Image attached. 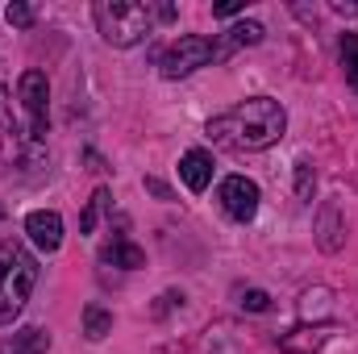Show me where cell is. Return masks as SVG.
Masks as SVG:
<instances>
[{
	"label": "cell",
	"instance_id": "obj_7",
	"mask_svg": "<svg viewBox=\"0 0 358 354\" xmlns=\"http://www.w3.org/2000/svg\"><path fill=\"white\" fill-rule=\"evenodd\" d=\"M342 242H346V217H342V200L334 196V200H325V208L317 217V246L325 255H338Z\"/></svg>",
	"mask_w": 358,
	"mask_h": 354
},
{
	"label": "cell",
	"instance_id": "obj_14",
	"mask_svg": "<svg viewBox=\"0 0 358 354\" xmlns=\"http://www.w3.org/2000/svg\"><path fill=\"white\" fill-rule=\"evenodd\" d=\"M84 334H88L92 342H100L104 334H113V317H108L100 304H88V309H84Z\"/></svg>",
	"mask_w": 358,
	"mask_h": 354
},
{
	"label": "cell",
	"instance_id": "obj_3",
	"mask_svg": "<svg viewBox=\"0 0 358 354\" xmlns=\"http://www.w3.org/2000/svg\"><path fill=\"white\" fill-rule=\"evenodd\" d=\"M92 17H96V29L108 46H138L146 34H150V8L146 4H134V0H96L92 4Z\"/></svg>",
	"mask_w": 358,
	"mask_h": 354
},
{
	"label": "cell",
	"instance_id": "obj_20",
	"mask_svg": "<svg viewBox=\"0 0 358 354\" xmlns=\"http://www.w3.org/2000/svg\"><path fill=\"white\" fill-rule=\"evenodd\" d=\"M4 17H8V25H17V29H29V25H34V8H29V4H8Z\"/></svg>",
	"mask_w": 358,
	"mask_h": 354
},
{
	"label": "cell",
	"instance_id": "obj_21",
	"mask_svg": "<svg viewBox=\"0 0 358 354\" xmlns=\"http://www.w3.org/2000/svg\"><path fill=\"white\" fill-rule=\"evenodd\" d=\"M234 13H242V0H225V4L213 8V17H234Z\"/></svg>",
	"mask_w": 358,
	"mask_h": 354
},
{
	"label": "cell",
	"instance_id": "obj_12",
	"mask_svg": "<svg viewBox=\"0 0 358 354\" xmlns=\"http://www.w3.org/2000/svg\"><path fill=\"white\" fill-rule=\"evenodd\" d=\"M325 342H329V330H292V334L279 338V351L283 354H313V351H321Z\"/></svg>",
	"mask_w": 358,
	"mask_h": 354
},
{
	"label": "cell",
	"instance_id": "obj_16",
	"mask_svg": "<svg viewBox=\"0 0 358 354\" xmlns=\"http://www.w3.org/2000/svg\"><path fill=\"white\" fill-rule=\"evenodd\" d=\"M108 208V192L104 187H96L92 192V200L84 204V213H80V234H92L96 229V221H100V213Z\"/></svg>",
	"mask_w": 358,
	"mask_h": 354
},
{
	"label": "cell",
	"instance_id": "obj_22",
	"mask_svg": "<svg viewBox=\"0 0 358 354\" xmlns=\"http://www.w3.org/2000/svg\"><path fill=\"white\" fill-rule=\"evenodd\" d=\"M146 187H150V192H155L159 200H171V187H167L163 179H146Z\"/></svg>",
	"mask_w": 358,
	"mask_h": 354
},
{
	"label": "cell",
	"instance_id": "obj_13",
	"mask_svg": "<svg viewBox=\"0 0 358 354\" xmlns=\"http://www.w3.org/2000/svg\"><path fill=\"white\" fill-rule=\"evenodd\" d=\"M50 351V334L46 330H21L8 342H0V354H46Z\"/></svg>",
	"mask_w": 358,
	"mask_h": 354
},
{
	"label": "cell",
	"instance_id": "obj_23",
	"mask_svg": "<svg viewBox=\"0 0 358 354\" xmlns=\"http://www.w3.org/2000/svg\"><path fill=\"white\" fill-rule=\"evenodd\" d=\"M0 217H4V208H0Z\"/></svg>",
	"mask_w": 358,
	"mask_h": 354
},
{
	"label": "cell",
	"instance_id": "obj_17",
	"mask_svg": "<svg viewBox=\"0 0 358 354\" xmlns=\"http://www.w3.org/2000/svg\"><path fill=\"white\" fill-rule=\"evenodd\" d=\"M342 71L346 84L358 92V34H342Z\"/></svg>",
	"mask_w": 358,
	"mask_h": 354
},
{
	"label": "cell",
	"instance_id": "obj_1",
	"mask_svg": "<svg viewBox=\"0 0 358 354\" xmlns=\"http://www.w3.org/2000/svg\"><path fill=\"white\" fill-rule=\"evenodd\" d=\"M287 134V113L271 96H250L208 121V138L225 150H267Z\"/></svg>",
	"mask_w": 358,
	"mask_h": 354
},
{
	"label": "cell",
	"instance_id": "obj_4",
	"mask_svg": "<svg viewBox=\"0 0 358 354\" xmlns=\"http://www.w3.org/2000/svg\"><path fill=\"white\" fill-rule=\"evenodd\" d=\"M208 63H217V38H204V34H183L179 42H171L159 55L163 80H183V76H192Z\"/></svg>",
	"mask_w": 358,
	"mask_h": 354
},
{
	"label": "cell",
	"instance_id": "obj_8",
	"mask_svg": "<svg viewBox=\"0 0 358 354\" xmlns=\"http://www.w3.org/2000/svg\"><path fill=\"white\" fill-rule=\"evenodd\" d=\"M25 234L34 238V246L59 250V246H63V217H59L55 208H38V213L25 217Z\"/></svg>",
	"mask_w": 358,
	"mask_h": 354
},
{
	"label": "cell",
	"instance_id": "obj_9",
	"mask_svg": "<svg viewBox=\"0 0 358 354\" xmlns=\"http://www.w3.org/2000/svg\"><path fill=\"white\" fill-rule=\"evenodd\" d=\"M179 179L187 183V192H204L213 183V155L208 150H187L179 159Z\"/></svg>",
	"mask_w": 358,
	"mask_h": 354
},
{
	"label": "cell",
	"instance_id": "obj_6",
	"mask_svg": "<svg viewBox=\"0 0 358 354\" xmlns=\"http://www.w3.org/2000/svg\"><path fill=\"white\" fill-rule=\"evenodd\" d=\"M217 200H221V208H225L234 221H255V213H259V183L246 179V176H229L221 183Z\"/></svg>",
	"mask_w": 358,
	"mask_h": 354
},
{
	"label": "cell",
	"instance_id": "obj_19",
	"mask_svg": "<svg viewBox=\"0 0 358 354\" xmlns=\"http://www.w3.org/2000/svg\"><path fill=\"white\" fill-rule=\"evenodd\" d=\"M242 309H250V313H267L271 296L263 292V288H246V292H242Z\"/></svg>",
	"mask_w": 358,
	"mask_h": 354
},
{
	"label": "cell",
	"instance_id": "obj_11",
	"mask_svg": "<svg viewBox=\"0 0 358 354\" xmlns=\"http://www.w3.org/2000/svg\"><path fill=\"white\" fill-rule=\"evenodd\" d=\"M263 34H267V29H263L259 21H242V25H234L229 34H221V38H217V59L234 55L238 46H259V42H263Z\"/></svg>",
	"mask_w": 358,
	"mask_h": 354
},
{
	"label": "cell",
	"instance_id": "obj_5",
	"mask_svg": "<svg viewBox=\"0 0 358 354\" xmlns=\"http://www.w3.org/2000/svg\"><path fill=\"white\" fill-rule=\"evenodd\" d=\"M21 104H25V117H29V138L42 142L46 129H50V84L42 71H25L21 76Z\"/></svg>",
	"mask_w": 358,
	"mask_h": 354
},
{
	"label": "cell",
	"instance_id": "obj_10",
	"mask_svg": "<svg viewBox=\"0 0 358 354\" xmlns=\"http://www.w3.org/2000/svg\"><path fill=\"white\" fill-rule=\"evenodd\" d=\"M100 263L121 267V271H138V267L146 263V255H142V246H134L125 234H117L108 246H100Z\"/></svg>",
	"mask_w": 358,
	"mask_h": 354
},
{
	"label": "cell",
	"instance_id": "obj_15",
	"mask_svg": "<svg viewBox=\"0 0 358 354\" xmlns=\"http://www.w3.org/2000/svg\"><path fill=\"white\" fill-rule=\"evenodd\" d=\"M0 150L17 155V125H13V113H8V100H4V84H0Z\"/></svg>",
	"mask_w": 358,
	"mask_h": 354
},
{
	"label": "cell",
	"instance_id": "obj_18",
	"mask_svg": "<svg viewBox=\"0 0 358 354\" xmlns=\"http://www.w3.org/2000/svg\"><path fill=\"white\" fill-rule=\"evenodd\" d=\"M313 187H317L313 163H308V159H300V163H296V196H300L304 204H313Z\"/></svg>",
	"mask_w": 358,
	"mask_h": 354
},
{
	"label": "cell",
	"instance_id": "obj_2",
	"mask_svg": "<svg viewBox=\"0 0 358 354\" xmlns=\"http://www.w3.org/2000/svg\"><path fill=\"white\" fill-rule=\"evenodd\" d=\"M34 283H38V259L17 238H0V325L21 317Z\"/></svg>",
	"mask_w": 358,
	"mask_h": 354
}]
</instances>
